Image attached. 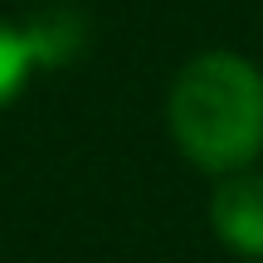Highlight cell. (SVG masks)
Wrapping results in <instances>:
<instances>
[{"mask_svg": "<svg viewBox=\"0 0 263 263\" xmlns=\"http://www.w3.org/2000/svg\"><path fill=\"white\" fill-rule=\"evenodd\" d=\"M171 137L200 171H244L263 151V73L239 54H200L166 98Z\"/></svg>", "mask_w": 263, "mask_h": 263, "instance_id": "obj_1", "label": "cell"}, {"mask_svg": "<svg viewBox=\"0 0 263 263\" xmlns=\"http://www.w3.org/2000/svg\"><path fill=\"white\" fill-rule=\"evenodd\" d=\"M210 224L234 254L263 258V176L229 171V180L210 200Z\"/></svg>", "mask_w": 263, "mask_h": 263, "instance_id": "obj_2", "label": "cell"}, {"mask_svg": "<svg viewBox=\"0 0 263 263\" xmlns=\"http://www.w3.org/2000/svg\"><path fill=\"white\" fill-rule=\"evenodd\" d=\"M34 59H39V54H34V44H29V34L0 25V107L25 88V73H29Z\"/></svg>", "mask_w": 263, "mask_h": 263, "instance_id": "obj_3", "label": "cell"}]
</instances>
